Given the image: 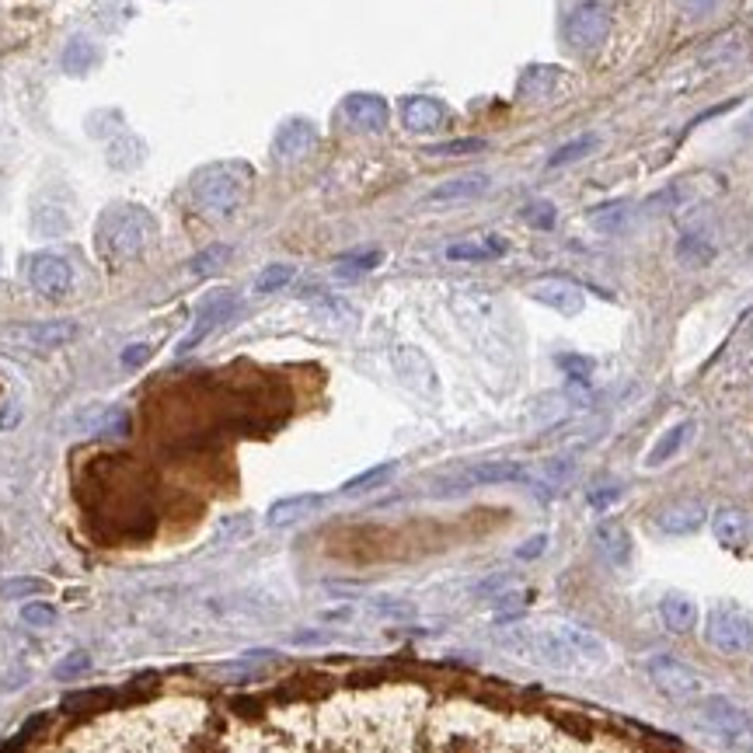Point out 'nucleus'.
I'll use <instances>...</instances> for the list:
<instances>
[{"label": "nucleus", "instance_id": "f257e3e1", "mask_svg": "<svg viewBox=\"0 0 753 753\" xmlns=\"http://www.w3.org/2000/svg\"><path fill=\"white\" fill-rule=\"evenodd\" d=\"M154 234H157L154 213L143 210V206L123 203L102 213L98 231H95V245H98V255L109 258V262H129V258L147 251Z\"/></svg>", "mask_w": 753, "mask_h": 753}, {"label": "nucleus", "instance_id": "f03ea898", "mask_svg": "<svg viewBox=\"0 0 753 753\" xmlns=\"http://www.w3.org/2000/svg\"><path fill=\"white\" fill-rule=\"evenodd\" d=\"M251 182L245 164H210L192 178V203L210 217H231L241 203Z\"/></svg>", "mask_w": 753, "mask_h": 753}, {"label": "nucleus", "instance_id": "7ed1b4c3", "mask_svg": "<svg viewBox=\"0 0 753 753\" xmlns=\"http://www.w3.org/2000/svg\"><path fill=\"white\" fill-rule=\"evenodd\" d=\"M645 673H649L652 687L670 701H691L698 698L701 687H705L701 673L694 670L691 663L677 659L673 652H652V656L645 659Z\"/></svg>", "mask_w": 753, "mask_h": 753}, {"label": "nucleus", "instance_id": "20e7f679", "mask_svg": "<svg viewBox=\"0 0 753 753\" xmlns=\"http://www.w3.org/2000/svg\"><path fill=\"white\" fill-rule=\"evenodd\" d=\"M562 35L576 53H593L611 35V11L600 0H583V4H576L565 14Z\"/></svg>", "mask_w": 753, "mask_h": 753}, {"label": "nucleus", "instance_id": "39448f33", "mask_svg": "<svg viewBox=\"0 0 753 753\" xmlns=\"http://www.w3.org/2000/svg\"><path fill=\"white\" fill-rule=\"evenodd\" d=\"M701 719H705V726L712 729V733H719L729 747L753 753V719L736 701L722 698V694H712V698L701 701Z\"/></svg>", "mask_w": 753, "mask_h": 753}, {"label": "nucleus", "instance_id": "423d86ee", "mask_svg": "<svg viewBox=\"0 0 753 753\" xmlns=\"http://www.w3.org/2000/svg\"><path fill=\"white\" fill-rule=\"evenodd\" d=\"M523 478H527V471H523V464H516V461H482V464L464 468L461 475L436 482V496H461V492H468V489L502 485V482H523Z\"/></svg>", "mask_w": 753, "mask_h": 753}, {"label": "nucleus", "instance_id": "0eeeda50", "mask_svg": "<svg viewBox=\"0 0 753 753\" xmlns=\"http://www.w3.org/2000/svg\"><path fill=\"white\" fill-rule=\"evenodd\" d=\"M705 635L719 652L736 656V652H747L753 645V618L743 611H733V607H715L708 614Z\"/></svg>", "mask_w": 753, "mask_h": 753}, {"label": "nucleus", "instance_id": "6e6552de", "mask_svg": "<svg viewBox=\"0 0 753 753\" xmlns=\"http://www.w3.org/2000/svg\"><path fill=\"white\" fill-rule=\"evenodd\" d=\"M391 367L401 384L412 387L415 394H422V398H440V377H436L433 363H429V356L422 353V349L398 346L391 353Z\"/></svg>", "mask_w": 753, "mask_h": 753}, {"label": "nucleus", "instance_id": "1a4fd4ad", "mask_svg": "<svg viewBox=\"0 0 753 753\" xmlns=\"http://www.w3.org/2000/svg\"><path fill=\"white\" fill-rule=\"evenodd\" d=\"M28 279H32V286L42 297L56 300L70 293V286H74V269H70L67 258L53 255V251H42V255H35L32 265H28Z\"/></svg>", "mask_w": 753, "mask_h": 753}, {"label": "nucleus", "instance_id": "9d476101", "mask_svg": "<svg viewBox=\"0 0 753 753\" xmlns=\"http://www.w3.org/2000/svg\"><path fill=\"white\" fill-rule=\"evenodd\" d=\"M234 307H238V300H234V293H227V290H220V293H213V297H206V304L196 311V321H192V332L185 335L182 342H178V356L192 353V349H196L199 342L206 339V335L217 332V328L224 325V321L234 314Z\"/></svg>", "mask_w": 753, "mask_h": 753}, {"label": "nucleus", "instance_id": "9b49d317", "mask_svg": "<svg viewBox=\"0 0 753 753\" xmlns=\"http://www.w3.org/2000/svg\"><path fill=\"white\" fill-rule=\"evenodd\" d=\"M318 143V129H314L311 119H286L283 126L272 136V154L279 161H300L304 154H311V147Z\"/></svg>", "mask_w": 753, "mask_h": 753}, {"label": "nucleus", "instance_id": "f8f14e48", "mask_svg": "<svg viewBox=\"0 0 753 753\" xmlns=\"http://www.w3.org/2000/svg\"><path fill=\"white\" fill-rule=\"evenodd\" d=\"M530 297L537 300V304L551 307V311L565 314V318H576L579 311L586 307V297L579 286L565 283V279H541V283L530 286Z\"/></svg>", "mask_w": 753, "mask_h": 753}, {"label": "nucleus", "instance_id": "ddd939ff", "mask_svg": "<svg viewBox=\"0 0 753 753\" xmlns=\"http://www.w3.org/2000/svg\"><path fill=\"white\" fill-rule=\"evenodd\" d=\"M705 523H708V506H705V502H698V499L673 502V506H666L663 513L656 516V527L663 530V534H673V537L698 534Z\"/></svg>", "mask_w": 753, "mask_h": 753}, {"label": "nucleus", "instance_id": "4468645a", "mask_svg": "<svg viewBox=\"0 0 753 753\" xmlns=\"http://www.w3.org/2000/svg\"><path fill=\"white\" fill-rule=\"evenodd\" d=\"M342 109H346L349 123H353L356 129H363V133H380V129L387 126V119H391L387 102L380 95H370V91H356V95H349L346 102H342Z\"/></svg>", "mask_w": 753, "mask_h": 753}, {"label": "nucleus", "instance_id": "2eb2a0df", "mask_svg": "<svg viewBox=\"0 0 753 753\" xmlns=\"http://www.w3.org/2000/svg\"><path fill=\"white\" fill-rule=\"evenodd\" d=\"M492 185V178L485 171H464V175H454L447 182H440L433 192H429V203H468V199L485 196Z\"/></svg>", "mask_w": 753, "mask_h": 753}, {"label": "nucleus", "instance_id": "dca6fc26", "mask_svg": "<svg viewBox=\"0 0 753 753\" xmlns=\"http://www.w3.org/2000/svg\"><path fill=\"white\" fill-rule=\"evenodd\" d=\"M530 642H534V656L541 663L555 666V670H579V656L572 652V645L565 642V635L558 628L551 631H530Z\"/></svg>", "mask_w": 753, "mask_h": 753}, {"label": "nucleus", "instance_id": "f3484780", "mask_svg": "<svg viewBox=\"0 0 753 753\" xmlns=\"http://www.w3.org/2000/svg\"><path fill=\"white\" fill-rule=\"evenodd\" d=\"M18 339L25 346L39 349V353H53V349H63L77 339V325L74 321H42V325H25L18 332Z\"/></svg>", "mask_w": 753, "mask_h": 753}, {"label": "nucleus", "instance_id": "a211bd4d", "mask_svg": "<svg viewBox=\"0 0 753 753\" xmlns=\"http://www.w3.org/2000/svg\"><path fill=\"white\" fill-rule=\"evenodd\" d=\"M401 123H405V129H412V133H433V129L447 123V109L436 98L412 95L401 102Z\"/></svg>", "mask_w": 753, "mask_h": 753}, {"label": "nucleus", "instance_id": "6ab92c4d", "mask_svg": "<svg viewBox=\"0 0 753 753\" xmlns=\"http://www.w3.org/2000/svg\"><path fill=\"white\" fill-rule=\"evenodd\" d=\"M593 544H597V551L611 565L625 569L631 562V534L621 520H600L597 527H593Z\"/></svg>", "mask_w": 753, "mask_h": 753}, {"label": "nucleus", "instance_id": "aec40b11", "mask_svg": "<svg viewBox=\"0 0 753 753\" xmlns=\"http://www.w3.org/2000/svg\"><path fill=\"white\" fill-rule=\"evenodd\" d=\"M659 618H663L666 631H673V635H687V631H694L701 614H698V604H694L687 593L670 590L663 600H659Z\"/></svg>", "mask_w": 753, "mask_h": 753}, {"label": "nucleus", "instance_id": "412c9836", "mask_svg": "<svg viewBox=\"0 0 753 753\" xmlns=\"http://www.w3.org/2000/svg\"><path fill=\"white\" fill-rule=\"evenodd\" d=\"M325 506V496H318V492H304V496H286L279 502H272L269 513H265V523L269 527H290V523L304 520V516L318 513V509Z\"/></svg>", "mask_w": 753, "mask_h": 753}, {"label": "nucleus", "instance_id": "4be33fe9", "mask_svg": "<svg viewBox=\"0 0 753 753\" xmlns=\"http://www.w3.org/2000/svg\"><path fill=\"white\" fill-rule=\"evenodd\" d=\"M691 436H694V422L691 419H684V422H677V426H670L656 443H652L649 454H645V468H663V464H670L673 457H677L680 450L687 447V440H691Z\"/></svg>", "mask_w": 753, "mask_h": 753}, {"label": "nucleus", "instance_id": "5701e85b", "mask_svg": "<svg viewBox=\"0 0 753 753\" xmlns=\"http://www.w3.org/2000/svg\"><path fill=\"white\" fill-rule=\"evenodd\" d=\"M558 631H562L565 642L572 645V652L579 656V663H590V666H604L607 663V642L600 635H593V631H586L579 625H562Z\"/></svg>", "mask_w": 753, "mask_h": 753}, {"label": "nucleus", "instance_id": "b1692460", "mask_svg": "<svg viewBox=\"0 0 753 753\" xmlns=\"http://www.w3.org/2000/svg\"><path fill=\"white\" fill-rule=\"evenodd\" d=\"M506 251H509V241L489 234V238L482 241H457V245L447 248V258L450 262H492V258H502Z\"/></svg>", "mask_w": 753, "mask_h": 753}, {"label": "nucleus", "instance_id": "393cba45", "mask_svg": "<svg viewBox=\"0 0 753 753\" xmlns=\"http://www.w3.org/2000/svg\"><path fill=\"white\" fill-rule=\"evenodd\" d=\"M712 530H715V537H719L722 544H729V548H736V544H743V541H747V534H750V520H747V513H743V509L726 506V509H719V513L712 516Z\"/></svg>", "mask_w": 753, "mask_h": 753}, {"label": "nucleus", "instance_id": "a878e982", "mask_svg": "<svg viewBox=\"0 0 753 753\" xmlns=\"http://www.w3.org/2000/svg\"><path fill=\"white\" fill-rule=\"evenodd\" d=\"M677 258L687 265V269H701V265H712L715 258V245L705 238V234L691 231L677 241Z\"/></svg>", "mask_w": 753, "mask_h": 753}, {"label": "nucleus", "instance_id": "bb28decb", "mask_svg": "<svg viewBox=\"0 0 753 753\" xmlns=\"http://www.w3.org/2000/svg\"><path fill=\"white\" fill-rule=\"evenodd\" d=\"M394 471H398V464H394V461H384V464H377V468L360 471V475L349 478V482L342 485V496H363V492H374L394 475Z\"/></svg>", "mask_w": 753, "mask_h": 753}, {"label": "nucleus", "instance_id": "cd10ccee", "mask_svg": "<svg viewBox=\"0 0 753 753\" xmlns=\"http://www.w3.org/2000/svg\"><path fill=\"white\" fill-rule=\"evenodd\" d=\"M35 234H42V238H60V234L70 231V210H60V206H42V210H35Z\"/></svg>", "mask_w": 753, "mask_h": 753}, {"label": "nucleus", "instance_id": "c85d7f7f", "mask_svg": "<svg viewBox=\"0 0 753 753\" xmlns=\"http://www.w3.org/2000/svg\"><path fill=\"white\" fill-rule=\"evenodd\" d=\"M597 147H600L597 136H579V140H569L548 157V168H565V164H576V161H583V157H590Z\"/></svg>", "mask_w": 753, "mask_h": 753}, {"label": "nucleus", "instance_id": "c756f323", "mask_svg": "<svg viewBox=\"0 0 753 753\" xmlns=\"http://www.w3.org/2000/svg\"><path fill=\"white\" fill-rule=\"evenodd\" d=\"M384 262V251L370 248V251H353V255H342L339 265H335V276H363V272H374L377 265Z\"/></svg>", "mask_w": 753, "mask_h": 753}, {"label": "nucleus", "instance_id": "7c9ffc66", "mask_svg": "<svg viewBox=\"0 0 753 753\" xmlns=\"http://www.w3.org/2000/svg\"><path fill=\"white\" fill-rule=\"evenodd\" d=\"M628 210H631V206L625 203V199H621V203L593 206V210H590V224L597 227V231L611 234V231H618V227L628 224Z\"/></svg>", "mask_w": 753, "mask_h": 753}, {"label": "nucleus", "instance_id": "2f4dec72", "mask_svg": "<svg viewBox=\"0 0 753 753\" xmlns=\"http://www.w3.org/2000/svg\"><path fill=\"white\" fill-rule=\"evenodd\" d=\"M293 276H297V269H293L290 262L265 265V269L258 272V279H255V293H279L283 286L293 283Z\"/></svg>", "mask_w": 753, "mask_h": 753}, {"label": "nucleus", "instance_id": "473e14b6", "mask_svg": "<svg viewBox=\"0 0 753 753\" xmlns=\"http://www.w3.org/2000/svg\"><path fill=\"white\" fill-rule=\"evenodd\" d=\"M98 60V49L91 46L88 39H74L67 46V53H63V67L70 70V74H88L91 67H95Z\"/></svg>", "mask_w": 753, "mask_h": 753}, {"label": "nucleus", "instance_id": "72a5a7b5", "mask_svg": "<svg viewBox=\"0 0 753 753\" xmlns=\"http://www.w3.org/2000/svg\"><path fill=\"white\" fill-rule=\"evenodd\" d=\"M227 258H231V248H227V245H213V248L199 251V255L192 258L189 272H192V276H213L217 269H224Z\"/></svg>", "mask_w": 753, "mask_h": 753}, {"label": "nucleus", "instance_id": "f704fd0d", "mask_svg": "<svg viewBox=\"0 0 753 753\" xmlns=\"http://www.w3.org/2000/svg\"><path fill=\"white\" fill-rule=\"evenodd\" d=\"M370 611L380 614L387 621H412L415 618V604L412 600H398V597H374L370 600Z\"/></svg>", "mask_w": 753, "mask_h": 753}, {"label": "nucleus", "instance_id": "c9c22d12", "mask_svg": "<svg viewBox=\"0 0 753 753\" xmlns=\"http://www.w3.org/2000/svg\"><path fill=\"white\" fill-rule=\"evenodd\" d=\"M558 367H562V374L572 380L576 387H586L593 377V360L590 356H576V353H565L558 356Z\"/></svg>", "mask_w": 753, "mask_h": 753}, {"label": "nucleus", "instance_id": "e433bc0d", "mask_svg": "<svg viewBox=\"0 0 753 753\" xmlns=\"http://www.w3.org/2000/svg\"><path fill=\"white\" fill-rule=\"evenodd\" d=\"M88 670H91V652L74 649L53 666V677L56 680H74V677H81V673H88Z\"/></svg>", "mask_w": 753, "mask_h": 753}, {"label": "nucleus", "instance_id": "4c0bfd02", "mask_svg": "<svg viewBox=\"0 0 753 753\" xmlns=\"http://www.w3.org/2000/svg\"><path fill=\"white\" fill-rule=\"evenodd\" d=\"M520 217L527 220L530 227H537V231H551V227H555V217H558V213H555V206H551L548 199H534V203L523 206Z\"/></svg>", "mask_w": 753, "mask_h": 753}, {"label": "nucleus", "instance_id": "58836bf2", "mask_svg": "<svg viewBox=\"0 0 753 753\" xmlns=\"http://www.w3.org/2000/svg\"><path fill=\"white\" fill-rule=\"evenodd\" d=\"M21 621H25L28 628H53L56 607L53 604H25L21 607Z\"/></svg>", "mask_w": 753, "mask_h": 753}, {"label": "nucleus", "instance_id": "ea45409f", "mask_svg": "<svg viewBox=\"0 0 753 753\" xmlns=\"http://www.w3.org/2000/svg\"><path fill=\"white\" fill-rule=\"evenodd\" d=\"M489 143L485 140H450V143H436V147H429V154L433 157H461V154H478V150H485Z\"/></svg>", "mask_w": 753, "mask_h": 753}, {"label": "nucleus", "instance_id": "a19ab883", "mask_svg": "<svg viewBox=\"0 0 753 753\" xmlns=\"http://www.w3.org/2000/svg\"><path fill=\"white\" fill-rule=\"evenodd\" d=\"M42 590H49L42 579H11V583H4L0 586V597H32V593H42Z\"/></svg>", "mask_w": 753, "mask_h": 753}, {"label": "nucleus", "instance_id": "79ce46f5", "mask_svg": "<svg viewBox=\"0 0 753 753\" xmlns=\"http://www.w3.org/2000/svg\"><path fill=\"white\" fill-rule=\"evenodd\" d=\"M544 548H548V534H534L516 548V562H537L544 555Z\"/></svg>", "mask_w": 753, "mask_h": 753}, {"label": "nucleus", "instance_id": "37998d69", "mask_svg": "<svg viewBox=\"0 0 753 753\" xmlns=\"http://www.w3.org/2000/svg\"><path fill=\"white\" fill-rule=\"evenodd\" d=\"M569 475H572V457H555V461L544 464V478H548L551 485L565 482Z\"/></svg>", "mask_w": 753, "mask_h": 753}, {"label": "nucleus", "instance_id": "c03bdc74", "mask_svg": "<svg viewBox=\"0 0 753 753\" xmlns=\"http://www.w3.org/2000/svg\"><path fill=\"white\" fill-rule=\"evenodd\" d=\"M150 360V346H129V349H123V367H143V363Z\"/></svg>", "mask_w": 753, "mask_h": 753}, {"label": "nucleus", "instance_id": "a18cd8bd", "mask_svg": "<svg viewBox=\"0 0 753 753\" xmlns=\"http://www.w3.org/2000/svg\"><path fill=\"white\" fill-rule=\"evenodd\" d=\"M618 499H621V489H614V485H611V489H593L590 492V506L593 509H607L611 502H618Z\"/></svg>", "mask_w": 753, "mask_h": 753}, {"label": "nucleus", "instance_id": "49530a36", "mask_svg": "<svg viewBox=\"0 0 753 753\" xmlns=\"http://www.w3.org/2000/svg\"><path fill=\"white\" fill-rule=\"evenodd\" d=\"M719 4H722V0H684V7L691 14H712Z\"/></svg>", "mask_w": 753, "mask_h": 753}, {"label": "nucleus", "instance_id": "de8ad7c7", "mask_svg": "<svg viewBox=\"0 0 753 753\" xmlns=\"http://www.w3.org/2000/svg\"><path fill=\"white\" fill-rule=\"evenodd\" d=\"M353 618V611L349 607H342V611H325L321 614V621H332V625H339V621H349Z\"/></svg>", "mask_w": 753, "mask_h": 753}]
</instances>
